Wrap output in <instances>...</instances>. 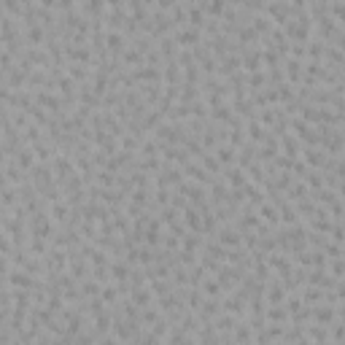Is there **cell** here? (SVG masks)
<instances>
[{"mask_svg": "<svg viewBox=\"0 0 345 345\" xmlns=\"http://www.w3.org/2000/svg\"><path fill=\"white\" fill-rule=\"evenodd\" d=\"M305 162L313 165V168H324L327 165V154H321V149H316V146H308L305 149Z\"/></svg>", "mask_w": 345, "mask_h": 345, "instance_id": "obj_19", "label": "cell"}, {"mask_svg": "<svg viewBox=\"0 0 345 345\" xmlns=\"http://www.w3.org/2000/svg\"><path fill=\"white\" fill-rule=\"evenodd\" d=\"M32 146H35V149H32V151H35L38 162H51V159H54V154H51V151H54V149H51L49 143L38 141V143H32Z\"/></svg>", "mask_w": 345, "mask_h": 345, "instance_id": "obj_28", "label": "cell"}, {"mask_svg": "<svg viewBox=\"0 0 345 345\" xmlns=\"http://www.w3.org/2000/svg\"><path fill=\"white\" fill-rule=\"evenodd\" d=\"M281 146H283V151H286V157H291V159H297V154H300V143H297V138L294 135H283L281 138Z\"/></svg>", "mask_w": 345, "mask_h": 345, "instance_id": "obj_27", "label": "cell"}, {"mask_svg": "<svg viewBox=\"0 0 345 345\" xmlns=\"http://www.w3.org/2000/svg\"><path fill=\"white\" fill-rule=\"evenodd\" d=\"M283 68H286V76H289V81H291V84H300V81H302L305 68L300 65V59H297V57H289Z\"/></svg>", "mask_w": 345, "mask_h": 345, "instance_id": "obj_14", "label": "cell"}, {"mask_svg": "<svg viewBox=\"0 0 345 345\" xmlns=\"http://www.w3.org/2000/svg\"><path fill=\"white\" fill-rule=\"evenodd\" d=\"M200 289L205 291V297H221V291H224V286L218 283V278H205Z\"/></svg>", "mask_w": 345, "mask_h": 345, "instance_id": "obj_26", "label": "cell"}, {"mask_svg": "<svg viewBox=\"0 0 345 345\" xmlns=\"http://www.w3.org/2000/svg\"><path fill=\"white\" fill-rule=\"evenodd\" d=\"M100 283L89 281V283H81V294H89V297H100Z\"/></svg>", "mask_w": 345, "mask_h": 345, "instance_id": "obj_51", "label": "cell"}, {"mask_svg": "<svg viewBox=\"0 0 345 345\" xmlns=\"http://www.w3.org/2000/svg\"><path fill=\"white\" fill-rule=\"evenodd\" d=\"M259 216H262V221H267L270 227H278V221H281V210H278V205L267 202V200L259 205Z\"/></svg>", "mask_w": 345, "mask_h": 345, "instance_id": "obj_8", "label": "cell"}, {"mask_svg": "<svg viewBox=\"0 0 345 345\" xmlns=\"http://www.w3.org/2000/svg\"><path fill=\"white\" fill-rule=\"evenodd\" d=\"M105 46H108L114 54H122V51H124V35H122V32H116V30H108V32H105Z\"/></svg>", "mask_w": 345, "mask_h": 345, "instance_id": "obj_17", "label": "cell"}, {"mask_svg": "<svg viewBox=\"0 0 345 345\" xmlns=\"http://www.w3.org/2000/svg\"><path fill=\"white\" fill-rule=\"evenodd\" d=\"M264 316H267L270 324H286L289 318H291L286 305H267V313H264Z\"/></svg>", "mask_w": 345, "mask_h": 345, "instance_id": "obj_10", "label": "cell"}, {"mask_svg": "<svg viewBox=\"0 0 345 345\" xmlns=\"http://www.w3.org/2000/svg\"><path fill=\"white\" fill-rule=\"evenodd\" d=\"M103 8H105V0H86V3H84V11L89 16H95V19L103 14Z\"/></svg>", "mask_w": 345, "mask_h": 345, "instance_id": "obj_36", "label": "cell"}, {"mask_svg": "<svg viewBox=\"0 0 345 345\" xmlns=\"http://www.w3.org/2000/svg\"><path fill=\"white\" fill-rule=\"evenodd\" d=\"M200 162H202V168L205 170H210V172H221V162H218V157H213V154H205L200 157Z\"/></svg>", "mask_w": 345, "mask_h": 345, "instance_id": "obj_35", "label": "cell"}, {"mask_svg": "<svg viewBox=\"0 0 345 345\" xmlns=\"http://www.w3.org/2000/svg\"><path fill=\"white\" fill-rule=\"evenodd\" d=\"M122 62H127V65H143L146 59H143V51H138V49H124L122 51Z\"/></svg>", "mask_w": 345, "mask_h": 345, "instance_id": "obj_30", "label": "cell"}, {"mask_svg": "<svg viewBox=\"0 0 345 345\" xmlns=\"http://www.w3.org/2000/svg\"><path fill=\"white\" fill-rule=\"evenodd\" d=\"M329 270H332V275H335V278H343L345 275V256L329 259Z\"/></svg>", "mask_w": 345, "mask_h": 345, "instance_id": "obj_41", "label": "cell"}, {"mask_svg": "<svg viewBox=\"0 0 345 345\" xmlns=\"http://www.w3.org/2000/svg\"><path fill=\"white\" fill-rule=\"evenodd\" d=\"M324 291H327V289H321V286H316V289H305L302 300L308 302V305H316L318 300H324Z\"/></svg>", "mask_w": 345, "mask_h": 345, "instance_id": "obj_39", "label": "cell"}, {"mask_svg": "<svg viewBox=\"0 0 345 345\" xmlns=\"http://www.w3.org/2000/svg\"><path fill=\"white\" fill-rule=\"evenodd\" d=\"M308 340H318V343H324V340H329V332L327 329H321V327H316V321L310 324V335H308Z\"/></svg>", "mask_w": 345, "mask_h": 345, "instance_id": "obj_46", "label": "cell"}, {"mask_svg": "<svg viewBox=\"0 0 345 345\" xmlns=\"http://www.w3.org/2000/svg\"><path fill=\"white\" fill-rule=\"evenodd\" d=\"M57 8H62V11H73V0H57Z\"/></svg>", "mask_w": 345, "mask_h": 345, "instance_id": "obj_59", "label": "cell"}, {"mask_svg": "<svg viewBox=\"0 0 345 345\" xmlns=\"http://www.w3.org/2000/svg\"><path fill=\"white\" fill-rule=\"evenodd\" d=\"M138 149V138L135 135H122V151H135Z\"/></svg>", "mask_w": 345, "mask_h": 345, "instance_id": "obj_55", "label": "cell"}, {"mask_svg": "<svg viewBox=\"0 0 345 345\" xmlns=\"http://www.w3.org/2000/svg\"><path fill=\"white\" fill-rule=\"evenodd\" d=\"M245 170H248V178H251L254 183H264V181H267V178H264V168H262L259 162H251Z\"/></svg>", "mask_w": 345, "mask_h": 345, "instance_id": "obj_34", "label": "cell"}, {"mask_svg": "<svg viewBox=\"0 0 345 345\" xmlns=\"http://www.w3.org/2000/svg\"><path fill=\"white\" fill-rule=\"evenodd\" d=\"M73 86H76V78H70V76L57 78V92L65 103H76V89H73Z\"/></svg>", "mask_w": 345, "mask_h": 345, "instance_id": "obj_6", "label": "cell"}, {"mask_svg": "<svg viewBox=\"0 0 345 345\" xmlns=\"http://www.w3.org/2000/svg\"><path fill=\"white\" fill-rule=\"evenodd\" d=\"M181 245H183V251H197V248H202V237H200V232H186L183 235V240H181Z\"/></svg>", "mask_w": 345, "mask_h": 345, "instance_id": "obj_23", "label": "cell"}, {"mask_svg": "<svg viewBox=\"0 0 345 345\" xmlns=\"http://www.w3.org/2000/svg\"><path fill=\"white\" fill-rule=\"evenodd\" d=\"M251 27H254L256 32H262V35H267V32H270V16L264 14V11H262V14H256L254 22H251Z\"/></svg>", "mask_w": 345, "mask_h": 345, "instance_id": "obj_31", "label": "cell"}, {"mask_svg": "<svg viewBox=\"0 0 345 345\" xmlns=\"http://www.w3.org/2000/svg\"><path fill=\"white\" fill-rule=\"evenodd\" d=\"M264 297H267V305H283L289 297V289L283 286L281 281H267V291H264Z\"/></svg>", "mask_w": 345, "mask_h": 345, "instance_id": "obj_4", "label": "cell"}, {"mask_svg": "<svg viewBox=\"0 0 345 345\" xmlns=\"http://www.w3.org/2000/svg\"><path fill=\"white\" fill-rule=\"evenodd\" d=\"M159 51H162L165 59L178 57V41H175V35H172V38H162V43H159Z\"/></svg>", "mask_w": 345, "mask_h": 345, "instance_id": "obj_22", "label": "cell"}, {"mask_svg": "<svg viewBox=\"0 0 345 345\" xmlns=\"http://www.w3.org/2000/svg\"><path fill=\"white\" fill-rule=\"evenodd\" d=\"M157 149H159L157 141H146V143L141 146V154H143V157H157Z\"/></svg>", "mask_w": 345, "mask_h": 345, "instance_id": "obj_54", "label": "cell"}, {"mask_svg": "<svg viewBox=\"0 0 345 345\" xmlns=\"http://www.w3.org/2000/svg\"><path fill=\"white\" fill-rule=\"evenodd\" d=\"M335 305L327 302V308H313V321L316 324H324V327H332L335 324Z\"/></svg>", "mask_w": 345, "mask_h": 345, "instance_id": "obj_12", "label": "cell"}, {"mask_svg": "<svg viewBox=\"0 0 345 345\" xmlns=\"http://www.w3.org/2000/svg\"><path fill=\"white\" fill-rule=\"evenodd\" d=\"M329 14L335 19H340V22H345V3H340V0H332L329 3Z\"/></svg>", "mask_w": 345, "mask_h": 345, "instance_id": "obj_47", "label": "cell"}, {"mask_svg": "<svg viewBox=\"0 0 345 345\" xmlns=\"http://www.w3.org/2000/svg\"><path fill=\"white\" fill-rule=\"evenodd\" d=\"M30 232H32V237H49L51 235V218L49 213H43V210H38V213H32L30 218Z\"/></svg>", "mask_w": 345, "mask_h": 345, "instance_id": "obj_1", "label": "cell"}, {"mask_svg": "<svg viewBox=\"0 0 345 345\" xmlns=\"http://www.w3.org/2000/svg\"><path fill=\"white\" fill-rule=\"evenodd\" d=\"M165 245H168V248H178V245H181V235H175V232L170 229V235H165Z\"/></svg>", "mask_w": 345, "mask_h": 345, "instance_id": "obj_56", "label": "cell"}, {"mask_svg": "<svg viewBox=\"0 0 345 345\" xmlns=\"http://www.w3.org/2000/svg\"><path fill=\"white\" fill-rule=\"evenodd\" d=\"M243 54V68L248 70V73H256V70H262V51H240Z\"/></svg>", "mask_w": 345, "mask_h": 345, "instance_id": "obj_13", "label": "cell"}, {"mask_svg": "<svg viewBox=\"0 0 345 345\" xmlns=\"http://www.w3.org/2000/svg\"><path fill=\"white\" fill-rule=\"evenodd\" d=\"M35 154H32V151L30 149H22V151H19V154H16V165H19V168H22L24 172H27V170H32V168H35V165H32V162H35Z\"/></svg>", "mask_w": 345, "mask_h": 345, "instance_id": "obj_25", "label": "cell"}, {"mask_svg": "<svg viewBox=\"0 0 345 345\" xmlns=\"http://www.w3.org/2000/svg\"><path fill=\"white\" fill-rule=\"evenodd\" d=\"M305 183H308L310 189H321L324 186V175L318 170H308V175H305Z\"/></svg>", "mask_w": 345, "mask_h": 345, "instance_id": "obj_42", "label": "cell"}, {"mask_svg": "<svg viewBox=\"0 0 345 345\" xmlns=\"http://www.w3.org/2000/svg\"><path fill=\"white\" fill-rule=\"evenodd\" d=\"M186 24H191V27H197V30L205 27V8H202V5H189Z\"/></svg>", "mask_w": 345, "mask_h": 345, "instance_id": "obj_21", "label": "cell"}, {"mask_svg": "<svg viewBox=\"0 0 345 345\" xmlns=\"http://www.w3.org/2000/svg\"><path fill=\"white\" fill-rule=\"evenodd\" d=\"M175 41H178V46H183V49H194V46L202 41V32L197 27H191V24H186L183 30L175 32Z\"/></svg>", "mask_w": 345, "mask_h": 345, "instance_id": "obj_3", "label": "cell"}, {"mask_svg": "<svg viewBox=\"0 0 345 345\" xmlns=\"http://www.w3.org/2000/svg\"><path fill=\"white\" fill-rule=\"evenodd\" d=\"M86 313H89V316H103V313H105V300H103V297H92V302H89V308H86Z\"/></svg>", "mask_w": 345, "mask_h": 345, "instance_id": "obj_43", "label": "cell"}, {"mask_svg": "<svg viewBox=\"0 0 345 345\" xmlns=\"http://www.w3.org/2000/svg\"><path fill=\"white\" fill-rule=\"evenodd\" d=\"M216 151H218L216 157H218V162H221V165H232V162L237 159V157H235V146H232V143H221Z\"/></svg>", "mask_w": 345, "mask_h": 345, "instance_id": "obj_24", "label": "cell"}, {"mask_svg": "<svg viewBox=\"0 0 345 345\" xmlns=\"http://www.w3.org/2000/svg\"><path fill=\"white\" fill-rule=\"evenodd\" d=\"M335 291H337V297H340V300H345V283H343V281H337Z\"/></svg>", "mask_w": 345, "mask_h": 345, "instance_id": "obj_60", "label": "cell"}, {"mask_svg": "<svg viewBox=\"0 0 345 345\" xmlns=\"http://www.w3.org/2000/svg\"><path fill=\"white\" fill-rule=\"evenodd\" d=\"M183 224L194 232H202V210L197 205H186L183 208Z\"/></svg>", "mask_w": 345, "mask_h": 345, "instance_id": "obj_7", "label": "cell"}, {"mask_svg": "<svg viewBox=\"0 0 345 345\" xmlns=\"http://www.w3.org/2000/svg\"><path fill=\"white\" fill-rule=\"evenodd\" d=\"M51 168H54V172H57V181H68L73 172H78L76 165H73V159L62 157V154H57L54 159H51Z\"/></svg>", "mask_w": 345, "mask_h": 345, "instance_id": "obj_2", "label": "cell"}, {"mask_svg": "<svg viewBox=\"0 0 345 345\" xmlns=\"http://www.w3.org/2000/svg\"><path fill=\"white\" fill-rule=\"evenodd\" d=\"M218 243H221L224 248H237V245L243 243V232L235 229V227H221L218 229Z\"/></svg>", "mask_w": 345, "mask_h": 345, "instance_id": "obj_5", "label": "cell"}, {"mask_svg": "<svg viewBox=\"0 0 345 345\" xmlns=\"http://www.w3.org/2000/svg\"><path fill=\"white\" fill-rule=\"evenodd\" d=\"M183 81H189V84H197V81H200V68H197V62L183 68Z\"/></svg>", "mask_w": 345, "mask_h": 345, "instance_id": "obj_45", "label": "cell"}, {"mask_svg": "<svg viewBox=\"0 0 345 345\" xmlns=\"http://www.w3.org/2000/svg\"><path fill=\"white\" fill-rule=\"evenodd\" d=\"M70 202H62V200H54L51 202V218H54L57 224H68V218H70V208H68Z\"/></svg>", "mask_w": 345, "mask_h": 345, "instance_id": "obj_15", "label": "cell"}, {"mask_svg": "<svg viewBox=\"0 0 345 345\" xmlns=\"http://www.w3.org/2000/svg\"><path fill=\"white\" fill-rule=\"evenodd\" d=\"M327 57H329V62H335V65H345V57L337 49H327Z\"/></svg>", "mask_w": 345, "mask_h": 345, "instance_id": "obj_57", "label": "cell"}, {"mask_svg": "<svg viewBox=\"0 0 345 345\" xmlns=\"http://www.w3.org/2000/svg\"><path fill=\"white\" fill-rule=\"evenodd\" d=\"M130 300L138 305V308H149L151 302H154V291H151V286H141V289H132L130 291Z\"/></svg>", "mask_w": 345, "mask_h": 345, "instance_id": "obj_11", "label": "cell"}, {"mask_svg": "<svg viewBox=\"0 0 345 345\" xmlns=\"http://www.w3.org/2000/svg\"><path fill=\"white\" fill-rule=\"evenodd\" d=\"M119 294H122V291H119V286H103V291H100V297L108 305H116L119 302Z\"/></svg>", "mask_w": 345, "mask_h": 345, "instance_id": "obj_44", "label": "cell"}, {"mask_svg": "<svg viewBox=\"0 0 345 345\" xmlns=\"http://www.w3.org/2000/svg\"><path fill=\"white\" fill-rule=\"evenodd\" d=\"M213 327L227 332V329H235V327H237V321H235V318H232V313H229V316H221V318H218V321L213 324Z\"/></svg>", "mask_w": 345, "mask_h": 345, "instance_id": "obj_49", "label": "cell"}, {"mask_svg": "<svg viewBox=\"0 0 345 345\" xmlns=\"http://www.w3.org/2000/svg\"><path fill=\"white\" fill-rule=\"evenodd\" d=\"M81 256H84V254H81ZM81 256H76V254L70 256V273L76 275V278H84V275H86V264L81 262Z\"/></svg>", "mask_w": 345, "mask_h": 345, "instance_id": "obj_38", "label": "cell"}, {"mask_svg": "<svg viewBox=\"0 0 345 345\" xmlns=\"http://www.w3.org/2000/svg\"><path fill=\"white\" fill-rule=\"evenodd\" d=\"M159 11H168V8H175V5H178V0H159Z\"/></svg>", "mask_w": 345, "mask_h": 345, "instance_id": "obj_58", "label": "cell"}, {"mask_svg": "<svg viewBox=\"0 0 345 345\" xmlns=\"http://www.w3.org/2000/svg\"><path fill=\"white\" fill-rule=\"evenodd\" d=\"M329 235H332V240H335V243H340V245L345 243V227H343V224H335Z\"/></svg>", "mask_w": 345, "mask_h": 345, "instance_id": "obj_53", "label": "cell"}, {"mask_svg": "<svg viewBox=\"0 0 345 345\" xmlns=\"http://www.w3.org/2000/svg\"><path fill=\"white\" fill-rule=\"evenodd\" d=\"M256 335H251V329H248V324H237L235 327V335H232V340H237V343H251Z\"/></svg>", "mask_w": 345, "mask_h": 345, "instance_id": "obj_33", "label": "cell"}, {"mask_svg": "<svg viewBox=\"0 0 345 345\" xmlns=\"http://www.w3.org/2000/svg\"><path fill=\"white\" fill-rule=\"evenodd\" d=\"M41 5H43V8H54L57 0H41Z\"/></svg>", "mask_w": 345, "mask_h": 345, "instance_id": "obj_61", "label": "cell"}, {"mask_svg": "<svg viewBox=\"0 0 345 345\" xmlns=\"http://www.w3.org/2000/svg\"><path fill=\"white\" fill-rule=\"evenodd\" d=\"M14 202H16V191H14L11 183H5V189H3V205H5V208H11Z\"/></svg>", "mask_w": 345, "mask_h": 345, "instance_id": "obj_50", "label": "cell"}, {"mask_svg": "<svg viewBox=\"0 0 345 345\" xmlns=\"http://www.w3.org/2000/svg\"><path fill=\"white\" fill-rule=\"evenodd\" d=\"M308 183H291V189H289V200H305L308 197Z\"/></svg>", "mask_w": 345, "mask_h": 345, "instance_id": "obj_40", "label": "cell"}, {"mask_svg": "<svg viewBox=\"0 0 345 345\" xmlns=\"http://www.w3.org/2000/svg\"><path fill=\"white\" fill-rule=\"evenodd\" d=\"M170 19H175V24H183L189 19V11H183V5H175L172 14H170Z\"/></svg>", "mask_w": 345, "mask_h": 345, "instance_id": "obj_52", "label": "cell"}, {"mask_svg": "<svg viewBox=\"0 0 345 345\" xmlns=\"http://www.w3.org/2000/svg\"><path fill=\"white\" fill-rule=\"evenodd\" d=\"M68 76L84 84L86 78H89V70H86V68H81V62H70V65H68Z\"/></svg>", "mask_w": 345, "mask_h": 345, "instance_id": "obj_32", "label": "cell"}, {"mask_svg": "<svg viewBox=\"0 0 345 345\" xmlns=\"http://www.w3.org/2000/svg\"><path fill=\"white\" fill-rule=\"evenodd\" d=\"M262 62L264 65H270V68H278V62H281V54H278V49H264L262 51Z\"/></svg>", "mask_w": 345, "mask_h": 345, "instance_id": "obj_37", "label": "cell"}, {"mask_svg": "<svg viewBox=\"0 0 345 345\" xmlns=\"http://www.w3.org/2000/svg\"><path fill=\"white\" fill-rule=\"evenodd\" d=\"M202 302H205V291L194 286V291H189V294H186V310H191V313H200Z\"/></svg>", "mask_w": 345, "mask_h": 345, "instance_id": "obj_20", "label": "cell"}, {"mask_svg": "<svg viewBox=\"0 0 345 345\" xmlns=\"http://www.w3.org/2000/svg\"><path fill=\"white\" fill-rule=\"evenodd\" d=\"M248 138H251L254 143L267 141V130H264V124L259 122V119H248Z\"/></svg>", "mask_w": 345, "mask_h": 345, "instance_id": "obj_18", "label": "cell"}, {"mask_svg": "<svg viewBox=\"0 0 345 345\" xmlns=\"http://www.w3.org/2000/svg\"><path fill=\"white\" fill-rule=\"evenodd\" d=\"M308 57H310V59H321V57H324V46H321V41H308Z\"/></svg>", "mask_w": 345, "mask_h": 345, "instance_id": "obj_48", "label": "cell"}, {"mask_svg": "<svg viewBox=\"0 0 345 345\" xmlns=\"http://www.w3.org/2000/svg\"><path fill=\"white\" fill-rule=\"evenodd\" d=\"M27 41L32 43V46H38V43H43V24H38V22H32V24H27Z\"/></svg>", "mask_w": 345, "mask_h": 345, "instance_id": "obj_29", "label": "cell"}, {"mask_svg": "<svg viewBox=\"0 0 345 345\" xmlns=\"http://www.w3.org/2000/svg\"><path fill=\"white\" fill-rule=\"evenodd\" d=\"M224 178L229 181V186H245V183H248V178H245V168H240V165L229 168L227 172H224Z\"/></svg>", "mask_w": 345, "mask_h": 345, "instance_id": "obj_16", "label": "cell"}, {"mask_svg": "<svg viewBox=\"0 0 345 345\" xmlns=\"http://www.w3.org/2000/svg\"><path fill=\"white\" fill-rule=\"evenodd\" d=\"M183 175H186V178H197L200 183H213V178L208 175V170H205L202 165H197V162L183 165Z\"/></svg>", "mask_w": 345, "mask_h": 345, "instance_id": "obj_9", "label": "cell"}]
</instances>
